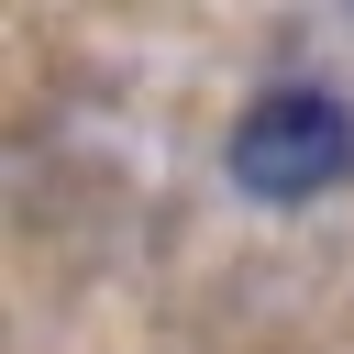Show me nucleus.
I'll use <instances>...</instances> for the list:
<instances>
[{
  "mask_svg": "<svg viewBox=\"0 0 354 354\" xmlns=\"http://www.w3.org/2000/svg\"><path fill=\"white\" fill-rule=\"evenodd\" d=\"M354 177V111L332 88H266L232 122V188L266 210H310Z\"/></svg>",
  "mask_w": 354,
  "mask_h": 354,
  "instance_id": "nucleus-1",
  "label": "nucleus"
}]
</instances>
